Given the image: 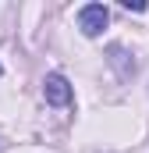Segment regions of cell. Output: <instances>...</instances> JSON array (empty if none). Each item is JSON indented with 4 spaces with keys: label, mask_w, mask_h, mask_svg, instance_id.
<instances>
[{
    "label": "cell",
    "mask_w": 149,
    "mask_h": 153,
    "mask_svg": "<svg viewBox=\"0 0 149 153\" xmlns=\"http://www.w3.org/2000/svg\"><path fill=\"white\" fill-rule=\"evenodd\" d=\"M107 22H110V11L103 7V4H85L82 11H78V29H82V36H100L103 29H107Z\"/></svg>",
    "instance_id": "obj_1"
},
{
    "label": "cell",
    "mask_w": 149,
    "mask_h": 153,
    "mask_svg": "<svg viewBox=\"0 0 149 153\" xmlns=\"http://www.w3.org/2000/svg\"><path fill=\"white\" fill-rule=\"evenodd\" d=\"M43 100L53 103V107H68V103L74 100L71 82H68L64 75H46V78H43Z\"/></svg>",
    "instance_id": "obj_2"
},
{
    "label": "cell",
    "mask_w": 149,
    "mask_h": 153,
    "mask_svg": "<svg viewBox=\"0 0 149 153\" xmlns=\"http://www.w3.org/2000/svg\"><path fill=\"white\" fill-rule=\"evenodd\" d=\"M128 57H131V53H128L124 46H110V64L117 68L121 78H131V75H135V61H128Z\"/></svg>",
    "instance_id": "obj_3"
},
{
    "label": "cell",
    "mask_w": 149,
    "mask_h": 153,
    "mask_svg": "<svg viewBox=\"0 0 149 153\" xmlns=\"http://www.w3.org/2000/svg\"><path fill=\"white\" fill-rule=\"evenodd\" d=\"M121 4H124V11H139V14L149 7V4H142V0H121Z\"/></svg>",
    "instance_id": "obj_4"
},
{
    "label": "cell",
    "mask_w": 149,
    "mask_h": 153,
    "mask_svg": "<svg viewBox=\"0 0 149 153\" xmlns=\"http://www.w3.org/2000/svg\"><path fill=\"white\" fill-rule=\"evenodd\" d=\"M0 75H4V68H0Z\"/></svg>",
    "instance_id": "obj_5"
}]
</instances>
